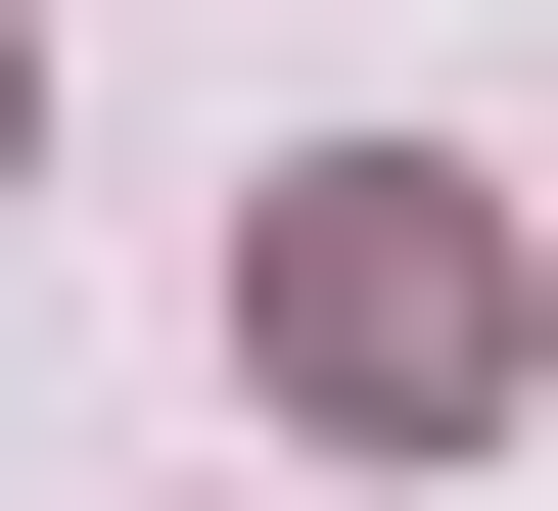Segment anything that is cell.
Segmentation results:
<instances>
[{"label": "cell", "mask_w": 558, "mask_h": 511, "mask_svg": "<svg viewBox=\"0 0 558 511\" xmlns=\"http://www.w3.org/2000/svg\"><path fill=\"white\" fill-rule=\"evenodd\" d=\"M233 326H279V418H512V233L465 186H279Z\"/></svg>", "instance_id": "cell-1"}]
</instances>
